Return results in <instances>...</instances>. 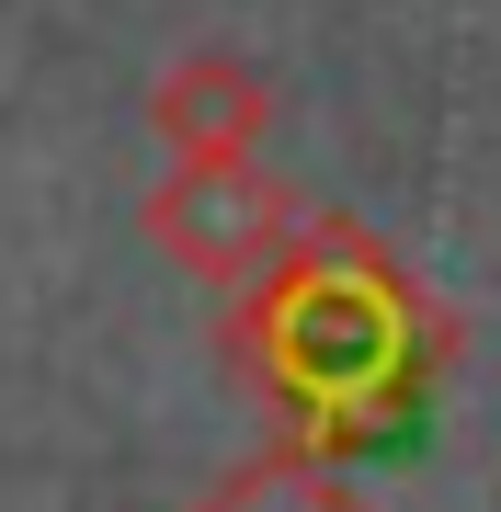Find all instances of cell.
I'll list each match as a JSON object with an SVG mask.
<instances>
[{"instance_id": "277c9868", "label": "cell", "mask_w": 501, "mask_h": 512, "mask_svg": "<svg viewBox=\"0 0 501 512\" xmlns=\"http://www.w3.org/2000/svg\"><path fill=\"white\" fill-rule=\"evenodd\" d=\"M194 512H365V490H353V478L319 456V444L285 433V444H262L251 467H228Z\"/></svg>"}, {"instance_id": "7a4b0ae2", "label": "cell", "mask_w": 501, "mask_h": 512, "mask_svg": "<svg viewBox=\"0 0 501 512\" xmlns=\"http://www.w3.org/2000/svg\"><path fill=\"white\" fill-rule=\"evenodd\" d=\"M137 228H149V251L171 274L240 296L262 262L297 239V194L262 171V148H217V160H171L149 183V205H137Z\"/></svg>"}, {"instance_id": "3957f363", "label": "cell", "mask_w": 501, "mask_h": 512, "mask_svg": "<svg viewBox=\"0 0 501 512\" xmlns=\"http://www.w3.org/2000/svg\"><path fill=\"white\" fill-rule=\"evenodd\" d=\"M149 137L171 160H217V148H262L274 137V80L240 46H183L149 80Z\"/></svg>"}, {"instance_id": "6da1fadb", "label": "cell", "mask_w": 501, "mask_h": 512, "mask_svg": "<svg viewBox=\"0 0 501 512\" xmlns=\"http://www.w3.org/2000/svg\"><path fill=\"white\" fill-rule=\"evenodd\" d=\"M228 353L262 376V399L297 421V444L353 456L445 376L456 330L422 285L388 262V239L365 228H308L240 285Z\"/></svg>"}]
</instances>
